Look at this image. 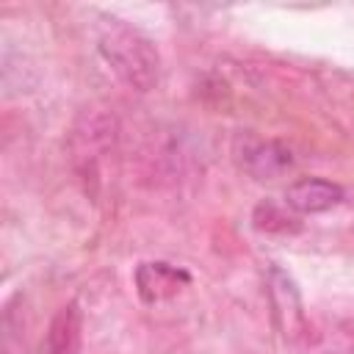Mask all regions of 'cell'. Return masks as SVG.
<instances>
[{
  "instance_id": "cell-1",
  "label": "cell",
  "mask_w": 354,
  "mask_h": 354,
  "mask_svg": "<svg viewBox=\"0 0 354 354\" xmlns=\"http://www.w3.org/2000/svg\"><path fill=\"white\" fill-rule=\"evenodd\" d=\"M100 53L122 83L136 91H149L160 75V55L155 44L127 22L116 17H102Z\"/></svg>"
},
{
  "instance_id": "cell-2",
  "label": "cell",
  "mask_w": 354,
  "mask_h": 354,
  "mask_svg": "<svg viewBox=\"0 0 354 354\" xmlns=\"http://www.w3.org/2000/svg\"><path fill=\"white\" fill-rule=\"evenodd\" d=\"M188 282H191V274L185 268H177L163 260L141 263L136 268V288H138L141 301L147 304H158V301L177 296Z\"/></svg>"
},
{
  "instance_id": "cell-4",
  "label": "cell",
  "mask_w": 354,
  "mask_h": 354,
  "mask_svg": "<svg viewBox=\"0 0 354 354\" xmlns=\"http://www.w3.org/2000/svg\"><path fill=\"white\" fill-rule=\"evenodd\" d=\"M80 340H83V313L77 301H69L53 315L47 326L44 354H80Z\"/></svg>"
},
{
  "instance_id": "cell-5",
  "label": "cell",
  "mask_w": 354,
  "mask_h": 354,
  "mask_svg": "<svg viewBox=\"0 0 354 354\" xmlns=\"http://www.w3.org/2000/svg\"><path fill=\"white\" fill-rule=\"evenodd\" d=\"M293 158L277 141H252L243 147V169L257 180H274L285 169H290Z\"/></svg>"
},
{
  "instance_id": "cell-3",
  "label": "cell",
  "mask_w": 354,
  "mask_h": 354,
  "mask_svg": "<svg viewBox=\"0 0 354 354\" xmlns=\"http://www.w3.org/2000/svg\"><path fill=\"white\" fill-rule=\"evenodd\" d=\"M340 202H343V188L321 177L296 180L285 191V205L296 213H324Z\"/></svg>"
},
{
  "instance_id": "cell-6",
  "label": "cell",
  "mask_w": 354,
  "mask_h": 354,
  "mask_svg": "<svg viewBox=\"0 0 354 354\" xmlns=\"http://www.w3.org/2000/svg\"><path fill=\"white\" fill-rule=\"evenodd\" d=\"M260 213H266V221H254V227L257 230H266V232H274V230H279V232H288V216H282L274 205H260L257 207Z\"/></svg>"
}]
</instances>
